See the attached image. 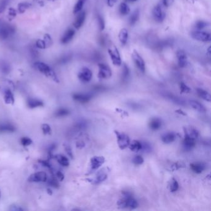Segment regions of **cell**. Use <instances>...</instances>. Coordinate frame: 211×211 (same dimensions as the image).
Wrapping results in <instances>:
<instances>
[{"instance_id": "6da1fadb", "label": "cell", "mask_w": 211, "mask_h": 211, "mask_svg": "<svg viewBox=\"0 0 211 211\" xmlns=\"http://www.w3.org/2000/svg\"><path fill=\"white\" fill-rule=\"evenodd\" d=\"M123 197L118 201V206L122 209L128 208L135 209L138 207V201L132 196L131 194L128 191L123 193Z\"/></svg>"}, {"instance_id": "7a4b0ae2", "label": "cell", "mask_w": 211, "mask_h": 211, "mask_svg": "<svg viewBox=\"0 0 211 211\" xmlns=\"http://www.w3.org/2000/svg\"><path fill=\"white\" fill-rule=\"evenodd\" d=\"M34 66L37 69H38L40 73L45 74V76L52 78L55 81L58 82V78L53 72V71L51 69V68L47 65V64L42 62H36L34 64Z\"/></svg>"}, {"instance_id": "3957f363", "label": "cell", "mask_w": 211, "mask_h": 211, "mask_svg": "<svg viewBox=\"0 0 211 211\" xmlns=\"http://www.w3.org/2000/svg\"><path fill=\"white\" fill-rule=\"evenodd\" d=\"M115 134L117 136V143L120 149L124 150L129 146L130 143V139L127 134L123 133H121L118 131H115Z\"/></svg>"}, {"instance_id": "277c9868", "label": "cell", "mask_w": 211, "mask_h": 211, "mask_svg": "<svg viewBox=\"0 0 211 211\" xmlns=\"http://www.w3.org/2000/svg\"><path fill=\"white\" fill-rule=\"evenodd\" d=\"M112 72L108 65L103 63L98 64V77L99 79H108L112 76Z\"/></svg>"}, {"instance_id": "5b68a950", "label": "cell", "mask_w": 211, "mask_h": 211, "mask_svg": "<svg viewBox=\"0 0 211 211\" xmlns=\"http://www.w3.org/2000/svg\"><path fill=\"white\" fill-rule=\"evenodd\" d=\"M105 159L103 156H94L91 158L90 161V173L95 172L104 163Z\"/></svg>"}, {"instance_id": "8992f818", "label": "cell", "mask_w": 211, "mask_h": 211, "mask_svg": "<svg viewBox=\"0 0 211 211\" xmlns=\"http://www.w3.org/2000/svg\"><path fill=\"white\" fill-rule=\"evenodd\" d=\"M109 172L108 168H104L98 171L95 175V177L90 180V182L93 184H99L103 181H105L108 178V173Z\"/></svg>"}, {"instance_id": "52a82bcc", "label": "cell", "mask_w": 211, "mask_h": 211, "mask_svg": "<svg viewBox=\"0 0 211 211\" xmlns=\"http://www.w3.org/2000/svg\"><path fill=\"white\" fill-rule=\"evenodd\" d=\"M132 58L138 68L142 73H144L146 70L145 62L143 58L141 57V56L139 54V53L135 50L133 51L132 53Z\"/></svg>"}, {"instance_id": "ba28073f", "label": "cell", "mask_w": 211, "mask_h": 211, "mask_svg": "<svg viewBox=\"0 0 211 211\" xmlns=\"http://www.w3.org/2000/svg\"><path fill=\"white\" fill-rule=\"evenodd\" d=\"M191 37L198 41L207 42L211 41V34L203 31H194L191 33Z\"/></svg>"}, {"instance_id": "9c48e42d", "label": "cell", "mask_w": 211, "mask_h": 211, "mask_svg": "<svg viewBox=\"0 0 211 211\" xmlns=\"http://www.w3.org/2000/svg\"><path fill=\"white\" fill-rule=\"evenodd\" d=\"M78 78L83 83H89L92 78V72L88 68H83L79 73Z\"/></svg>"}, {"instance_id": "30bf717a", "label": "cell", "mask_w": 211, "mask_h": 211, "mask_svg": "<svg viewBox=\"0 0 211 211\" xmlns=\"http://www.w3.org/2000/svg\"><path fill=\"white\" fill-rule=\"evenodd\" d=\"M108 53L113 64L115 66H120L121 59L118 50L117 48H115L114 49H108Z\"/></svg>"}, {"instance_id": "8fae6325", "label": "cell", "mask_w": 211, "mask_h": 211, "mask_svg": "<svg viewBox=\"0 0 211 211\" xmlns=\"http://www.w3.org/2000/svg\"><path fill=\"white\" fill-rule=\"evenodd\" d=\"M15 32V29L9 25L4 26L0 29V38L5 40L11 37Z\"/></svg>"}, {"instance_id": "7c38bea8", "label": "cell", "mask_w": 211, "mask_h": 211, "mask_svg": "<svg viewBox=\"0 0 211 211\" xmlns=\"http://www.w3.org/2000/svg\"><path fill=\"white\" fill-rule=\"evenodd\" d=\"M47 180V175L43 172H39L31 175L28 180L30 182H45Z\"/></svg>"}, {"instance_id": "4fadbf2b", "label": "cell", "mask_w": 211, "mask_h": 211, "mask_svg": "<svg viewBox=\"0 0 211 211\" xmlns=\"http://www.w3.org/2000/svg\"><path fill=\"white\" fill-rule=\"evenodd\" d=\"M196 139H194L186 135H184L183 146L186 151H191L196 145Z\"/></svg>"}, {"instance_id": "5bb4252c", "label": "cell", "mask_w": 211, "mask_h": 211, "mask_svg": "<svg viewBox=\"0 0 211 211\" xmlns=\"http://www.w3.org/2000/svg\"><path fill=\"white\" fill-rule=\"evenodd\" d=\"M177 138L176 133L173 132H168L163 134L161 136V139L162 142L165 144H170L174 142Z\"/></svg>"}, {"instance_id": "9a60e30c", "label": "cell", "mask_w": 211, "mask_h": 211, "mask_svg": "<svg viewBox=\"0 0 211 211\" xmlns=\"http://www.w3.org/2000/svg\"><path fill=\"white\" fill-rule=\"evenodd\" d=\"M73 98L80 103H87L91 100L92 95L88 93H74Z\"/></svg>"}, {"instance_id": "2e32d148", "label": "cell", "mask_w": 211, "mask_h": 211, "mask_svg": "<svg viewBox=\"0 0 211 211\" xmlns=\"http://www.w3.org/2000/svg\"><path fill=\"white\" fill-rule=\"evenodd\" d=\"M152 13H153V18L156 20V21L162 22L165 16L162 12L161 7L159 5H157L153 8Z\"/></svg>"}, {"instance_id": "e0dca14e", "label": "cell", "mask_w": 211, "mask_h": 211, "mask_svg": "<svg viewBox=\"0 0 211 211\" xmlns=\"http://www.w3.org/2000/svg\"><path fill=\"white\" fill-rule=\"evenodd\" d=\"M86 17V12H84V11L81 12L78 16V17L76 18V19L74 24H73V25H74V26L76 29H79L82 27V26L83 25V24L85 21Z\"/></svg>"}, {"instance_id": "ac0fdd59", "label": "cell", "mask_w": 211, "mask_h": 211, "mask_svg": "<svg viewBox=\"0 0 211 211\" xmlns=\"http://www.w3.org/2000/svg\"><path fill=\"white\" fill-rule=\"evenodd\" d=\"M177 56L178 61V64L180 68H184L187 64V55L184 51L179 50L177 52Z\"/></svg>"}, {"instance_id": "d6986e66", "label": "cell", "mask_w": 211, "mask_h": 211, "mask_svg": "<svg viewBox=\"0 0 211 211\" xmlns=\"http://www.w3.org/2000/svg\"><path fill=\"white\" fill-rule=\"evenodd\" d=\"M74 35H75V31L73 29H69L66 30V32L64 33V34L63 35L61 38V43L63 44H66L69 43L73 39Z\"/></svg>"}, {"instance_id": "ffe728a7", "label": "cell", "mask_w": 211, "mask_h": 211, "mask_svg": "<svg viewBox=\"0 0 211 211\" xmlns=\"http://www.w3.org/2000/svg\"><path fill=\"white\" fill-rule=\"evenodd\" d=\"M189 104L193 108H194L195 110L199 112L204 113L206 112V108L204 107V105H203L202 103H201L198 101L194 100H189Z\"/></svg>"}, {"instance_id": "44dd1931", "label": "cell", "mask_w": 211, "mask_h": 211, "mask_svg": "<svg viewBox=\"0 0 211 211\" xmlns=\"http://www.w3.org/2000/svg\"><path fill=\"white\" fill-rule=\"evenodd\" d=\"M183 129H184V135H186L194 139H196V138H198L199 136V132L194 128H193V127L184 128Z\"/></svg>"}, {"instance_id": "7402d4cb", "label": "cell", "mask_w": 211, "mask_h": 211, "mask_svg": "<svg viewBox=\"0 0 211 211\" xmlns=\"http://www.w3.org/2000/svg\"><path fill=\"white\" fill-rule=\"evenodd\" d=\"M149 126L152 130L156 131L162 127V121L158 118H153L150 121Z\"/></svg>"}, {"instance_id": "603a6c76", "label": "cell", "mask_w": 211, "mask_h": 211, "mask_svg": "<svg viewBox=\"0 0 211 211\" xmlns=\"http://www.w3.org/2000/svg\"><path fill=\"white\" fill-rule=\"evenodd\" d=\"M190 168L193 172L199 174L205 170V165L202 163H193L190 164Z\"/></svg>"}, {"instance_id": "cb8c5ba5", "label": "cell", "mask_w": 211, "mask_h": 211, "mask_svg": "<svg viewBox=\"0 0 211 211\" xmlns=\"http://www.w3.org/2000/svg\"><path fill=\"white\" fill-rule=\"evenodd\" d=\"M164 96L167 97L168 99H170L171 101H172L173 102H174L176 104L182 105V106L186 105L185 101L183 98H180L179 97L175 96V95H174L173 94H171V93H166Z\"/></svg>"}, {"instance_id": "d4e9b609", "label": "cell", "mask_w": 211, "mask_h": 211, "mask_svg": "<svg viewBox=\"0 0 211 211\" xmlns=\"http://www.w3.org/2000/svg\"><path fill=\"white\" fill-rule=\"evenodd\" d=\"M129 148L131 151L134 152L141 151L142 149V142L138 140H134L129 143Z\"/></svg>"}, {"instance_id": "484cf974", "label": "cell", "mask_w": 211, "mask_h": 211, "mask_svg": "<svg viewBox=\"0 0 211 211\" xmlns=\"http://www.w3.org/2000/svg\"><path fill=\"white\" fill-rule=\"evenodd\" d=\"M119 40L120 41L121 43L123 45H125L128 41V32L126 29H122L118 35Z\"/></svg>"}, {"instance_id": "4316f807", "label": "cell", "mask_w": 211, "mask_h": 211, "mask_svg": "<svg viewBox=\"0 0 211 211\" xmlns=\"http://www.w3.org/2000/svg\"><path fill=\"white\" fill-rule=\"evenodd\" d=\"M197 93L198 95L203 100L208 101V102H211V97L210 93L207 92V91L202 89H197Z\"/></svg>"}, {"instance_id": "83f0119b", "label": "cell", "mask_w": 211, "mask_h": 211, "mask_svg": "<svg viewBox=\"0 0 211 211\" xmlns=\"http://www.w3.org/2000/svg\"><path fill=\"white\" fill-rule=\"evenodd\" d=\"M28 105L30 108H34L42 107L43 105V103L39 100L31 98L28 101Z\"/></svg>"}, {"instance_id": "f1b7e54d", "label": "cell", "mask_w": 211, "mask_h": 211, "mask_svg": "<svg viewBox=\"0 0 211 211\" xmlns=\"http://www.w3.org/2000/svg\"><path fill=\"white\" fill-rule=\"evenodd\" d=\"M4 102L8 104H13L14 102L13 94L10 90H6L4 92Z\"/></svg>"}, {"instance_id": "f546056e", "label": "cell", "mask_w": 211, "mask_h": 211, "mask_svg": "<svg viewBox=\"0 0 211 211\" xmlns=\"http://www.w3.org/2000/svg\"><path fill=\"white\" fill-rule=\"evenodd\" d=\"M16 128L14 126L10 124H0V132L4 133V132H9L12 133L15 131Z\"/></svg>"}, {"instance_id": "4dcf8cb0", "label": "cell", "mask_w": 211, "mask_h": 211, "mask_svg": "<svg viewBox=\"0 0 211 211\" xmlns=\"http://www.w3.org/2000/svg\"><path fill=\"white\" fill-rule=\"evenodd\" d=\"M55 158L57 159V160L58 161V162L64 167H67L69 165V162L68 159L64 157V155H57L55 156Z\"/></svg>"}, {"instance_id": "1f68e13d", "label": "cell", "mask_w": 211, "mask_h": 211, "mask_svg": "<svg viewBox=\"0 0 211 211\" xmlns=\"http://www.w3.org/2000/svg\"><path fill=\"white\" fill-rule=\"evenodd\" d=\"M169 188H170V191L172 193H174L178 191L179 188V184H178V181L175 178H173L171 180V181L170 182V184H169Z\"/></svg>"}, {"instance_id": "d6a6232c", "label": "cell", "mask_w": 211, "mask_h": 211, "mask_svg": "<svg viewBox=\"0 0 211 211\" xmlns=\"http://www.w3.org/2000/svg\"><path fill=\"white\" fill-rule=\"evenodd\" d=\"M88 0H78L76 3V4L74 6V10H73V13L74 14H77L78 13H79L80 11L82 10L84 3L87 1Z\"/></svg>"}, {"instance_id": "836d02e7", "label": "cell", "mask_w": 211, "mask_h": 211, "mask_svg": "<svg viewBox=\"0 0 211 211\" xmlns=\"http://www.w3.org/2000/svg\"><path fill=\"white\" fill-rule=\"evenodd\" d=\"M130 12V8L125 3H121L120 6V13L121 15L126 16Z\"/></svg>"}, {"instance_id": "e575fe53", "label": "cell", "mask_w": 211, "mask_h": 211, "mask_svg": "<svg viewBox=\"0 0 211 211\" xmlns=\"http://www.w3.org/2000/svg\"><path fill=\"white\" fill-rule=\"evenodd\" d=\"M139 18V10H136L134 12H133V13L132 14V15L129 18L130 24L131 26L134 25L138 21Z\"/></svg>"}, {"instance_id": "d590c367", "label": "cell", "mask_w": 211, "mask_h": 211, "mask_svg": "<svg viewBox=\"0 0 211 211\" xmlns=\"http://www.w3.org/2000/svg\"><path fill=\"white\" fill-rule=\"evenodd\" d=\"M69 114V111L66 108H60L55 113V116L57 117H63Z\"/></svg>"}, {"instance_id": "8d00e7d4", "label": "cell", "mask_w": 211, "mask_h": 211, "mask_svg": "<svg viewBox=\"0 0 211 211\" xmlns=\"http://www.w3.org/2000/svg\"><path fill=\"white\" fill-rule=\"evenodd\" d=\"M0 70L2 73L4 74H8L10 72L11 69H10V66H9V64H8L5 62H2L1 63V64H0Z\"/></svg>"}, {"instance_id": "74e56055", "label": "cell", "mask_w": 211, "mask_h": 211, "mask_svg": "<svg viewBox=\"0 0 211 211\" xmlns=\"http://www.w3.org/2000/svg\"><path fill=\"white\" fill-rule=\"evenodd\" d=\"M144 158L139 155L134 156V157L133 158V163L136 165H142L144 163Z\"/></svg>"}, {"instance_id": "f35d334b", "label": "cell", "mask_w": 211, "mask_h": 211, "mask_svg": "<svg viewBox=\"0 0 211 211\" xmlns=\"http://www.w3.org/2000/svg\"><path fill=\"white\" fill-rule=\"evenodd\" d=\"M184 167H185V164L183 162L178 161V162H175L173 164V165L172 166V170L175 171V170H177L180 168H184Z\"/></svg>"}, {"instance_id": "ab89813d", "label": "cell", "mask_w": 211, "mask_h": 211, "mask_svg": "<svg viewBox=\"0 0 211 211\" xmlns=\"http://www.w3.org/2000/svg\"><path fill=\"white\" fill-rule=\"evenodd\" d=\"M180 89L181 93H189L191 92V89L187 85H186L184 83H181L180 84Z\"/></svg>"}, {"instance_id": "60d3db41", "label": "cell", "mask_w": 211, "mask_h": 211, "mask_svg": "<svg viewBox=\"0 0 211 211\" xmlns=\"http://www.w3.org/2000/svg\"><path fill=\"white\" fill-rule=\"evenodd\" d=\"M29 6H30V4L28 3H20L18 6V10H19V13H23L24 12H25V11L29 7Z\"/></svg>"}, {"instance_id": "b9f144b4", "label": "cell", "mask_w": 211, "mask_h": 211, "mask_svg": "<svg viewBox=\"0 0 211 211\" xmlns=\"http://www.w3.org/2000/svg\"><path fill=\"white\" fill-rule=\"evenodd\" d=\"M9 2V0H0V13H2L4 11Z\"/></svg>"}, {"instance_id": "7bdbcfd3", "label": "cell", "mask_w": 211, "mask_h": 211, "mask_svg": "<svg viewBox=\"0 0 211 211\" xmlns=\"http://www.w3.org/2000/svg\"><path fill=\"white\" fill-rule=\"evenodd\" d=\"M42 131L44 134H50L52 133V129L50 126L47 124H43L42 126Z\"/></svg>"}, {"instance_id": "ee69618b", "label": "cell", "mask_w": 211, "mask_h": 211, "mask_svg": "<svg viewBox=\"0 0 211 211\" xmlns=\"http://www.w3.org/2000/svg\"><path fill=\"white\" fill-rule=\"evenodd\" d=\"M208 24L206 22H204V21H199L196 23V27L199 30H201V29H203L205 28L206 27H207Z\"/></svg>"}, {"instance_id": "f6af8a7d", "label": "cell", "mask_w": 211, "mask_h": 211, "mask_svg": "<svg viewBox=\"0 0 211 211\" xmlns=\"http://www.w3.org/2000/svg\"><path fill=\"white\" fill-rule=\"evenodd\" d=\"M35 45L37 48H40V49H45V48H47V46H46V44L44 40H38L36 42Z\"/></svg>"}, {"instance_id": "bcb514c9", "label": "cell", "mask_w": 211, "mask_h": 211, "mask_svg": "<svg viewBox=\"0 0 211 211\" xmlns=\"http://www.w3.org/2000/svg\"><path fill=\"white\" fill-rule=\"evenodd\" d=\"M32 140L28 138H23L21 139V143L22 144L23 146H29L31 144H32Z\"/></svg>"}, {"instance_id": "7dc6e473", "label": "cell", "mask_w": 211, "mask_h": 211, "mask_svg": "<svg viewBox=\"0 0 211 211\" xmlns=\"http://www.w3.org/2000/svg\"><path fill=\"white\" fill-rule=\"evenodd\" d=\"M152 149L151 146L148 143H142V149L141 151H145L146 152H150Z\"/></svg>"}, {"instance_id": "c3c4849f", "label": "cell", "mask_w": 211, "mask_h": 211, "mask_svg": "<svg viewBox=\"0 0 211 211\" xmlns=\"http://www.w3.org/2000/svg\"><path fill=\"white\" fill-rule=\"evenodd\" d=\"M98 21L100 29L101 30H103L105 29V21L103 20V18L102 16H98Z\"/></svg>"}, {"instance_id": "681fc988", "label": "cell", "mask_w": 211, "mask_h": 211, "mask_svg": "<svg viewBox=\"0 0 211 211\" xmlns=\"http://www.w3.org/2000/svg\"><path fill=\"white\" fill-rule=\"evenodd\" d=\"M49 184L52 186V187H54V188H58L60 185H59V183L58 181L57 180V179L53 178H52L50 181H49Z\"/></svg>"}, {"instance_id": "f907efd6", "label": "cell", "mask_w": 211, "mask_h": 211, "mask_svg": "<svg viewBox=\"0 0 211 211\" xmlns=\"http://www.w3.org/2000/svg\"><path fill=\"white\" fill-rule=\"evenodd\" d=\"M129 74V69L128 68V67L124 64V68H123V76L124 79H126L128 77Z\"/></svg>"}, {"instance_id": "816d5d0a", "label": "cell", "mask_w": 211, "mask_h": 211, "mask_svg": "<svg viewBox=\"0 0 211 211\" xmlns=\"http://www.w3.org/2000/svg\"><path fill=\"white\" fill-rule=\"evenodd\" d=\"M44 42H45V43L47 47V45L49 46V45H51V43H50V42H52V39H51V37H50L49 35L46 34V35H45V40H44Z\"/></svg>"}, {"instance_id": "f5cc1de1", "label": "cell", "mask_w": 211, "mask_h": 211, "mask_svg": "<svg viewBox=\"0 0 211 211\" xmlns=\"http://www.w3.org/2000/svg\"><path fill=\"white\" fill-rule=\"evenodd\" d=\"M64 149H65V151H66L67 153L68 154V155L69 157H71V158H73V152H72L71 148H70V146H68V145H64Z\"/></svg>"}, {"instance_id": "db71d44e", "label": "cell", "mask_w": 211, "mask_h": 211, "mask_svg": "<svg viewBox=\"0 0 211 211\" xmlns=\"http://www.w3.org/2000/svg\"><path fill=\"white\" fill-rule=\"evenodd\" d=\"M174 1L175 0H163V4L165 6L169 7L173 4Z\"/></svg>"}, {"instance_id": "11a10c76", "label": "cell", "mask_w": 211, "mask_h": 211, "mask_svg": "<svg viewBox=\"0 0 211 211\" xmlns=\"http://www.w3.org/2000/svg\"><path fill=\"white\" fill-rule=\"evenodd\" d=\"M40 163H42L43 166L48 167V168H51V165L50 164V163L47 161H45V160H40L39 161Z\"/></svg>"}, {"instance_id": "9f6ffc18", "label": "cell", "mask_w": 211, "mask_h": 211, "mask_svg": "<svg viewBox=\"0 0 211 211\" xmlns=\"http://www.w3.org/2000/svg\"><path fill=\"white\" fill-rule=\"evenodd\" d=\"M9 16H12V17H15L16 15V13L14 9L13 8H11L9 9Z\"/></svg>"}, {"instance_id": "6f0895ef", "label": "cell", "mask_w": 211, "mask_h": 211, "mask_svg": "<svg viewBox=\"0 0 211 211\" xmlns=\"http://www.w3.org/2000/svg\"><path fill=\"white\" fill-rule=\"evenodd\" d=\"M117 0H107V4L110 7H113L114 4L117 3Z\"/></svg>"}, {"instance_id": "680465c9", "label": "cell", "mask_w": 211, "mask_h": 211, "mask_svg": "<svg viewBox=\"0 0 211 211\" xmlns=\"http://www.w3.org/2000/svg\"><path fill=\"white\" fill-rule=\"evenodd\" d=\"M57 177H58V178L60 181H63V179H64V175H63L61 172H60V171H58V172L57 173Z\"/></svg>"}, {"instance_id": "91938a15", "label": "cell", "mask_w": 211, "mask_h": 211, "mask_svg": "<svg viewBox=\"0 0 211 211\" xmlns=\"http://www.w3.org/2000/svg\"><path fill=\"white\" fill-rule=\"evenodd\" d=\"M85 146V144H84V143L83 141H79V142H78L77 143V147L78 148H83V147H84Z\"/></svg>"}, {"instance_id": "94428289", "label": "cell", "mask_w": 211, "mask_h": 211, "mask_svg": "<svg viewBox=\"0 0 211 211\" xmlns=\"http://www.w3.org/2000/svg\"><path fill=\"white\" fill-rule=\"evenodd\" d=\"M176 112L178 113H180V114H181V115H186V114L183 110H180V109L176 110Z\"/></svg>"}, {"instance_id": "6125c7cd", "label": "cell", "mask_w": 211, "mask_h": 211, "mask_svg": "<svg viewBox=\"0 0 211 211\" xmlns=\"http://www.w3.org/2000/svg\"><path fill=\"white\" fill-rule=\"evenodd\" d=\"M47 192H48V194H50V195H52V190L50 189H47Z\"/></svg>"}, {"instance_id": "be15d7a7", "label": "cell", "mask_w": 211, "mask_h": 211, "mask_svg": "<svg viewBox=\"0 0 211 211\" xmlns=\"http://www.w3.org/2000/svg\"><path fill=\"white\" fill-rule=\"evenodd\" d=\"M126 1H128V2H135V1H136L137 0H126Z\"/></svg>"}, {"instance_id": "e7e4bbea", "label": "cell", "mask_w": 211, "mask_h": 211, "mask_svg": "<svg viewBox=\"0 0 211 211\" xmlns=\"http://www.w3.org/2000/svg\"><path fill=\"white\" fill-rule=\"evenodd\" d=\"M52 1H55V0H52Z\"/></svg>"}, {"instance_id": "03108f58", "label": "cell", "mask_w": 211, "mask_h": 211, "mask_svg": "<svg viewBox=\"0 0 211 211\" xmlns=\"http://www.w3.org/2000/svg\"><path fill=\"white\" fill-rule=\"evenodd\" d=\"M0 195H1V194H0Z\"/></svg>"}]
</instances>
